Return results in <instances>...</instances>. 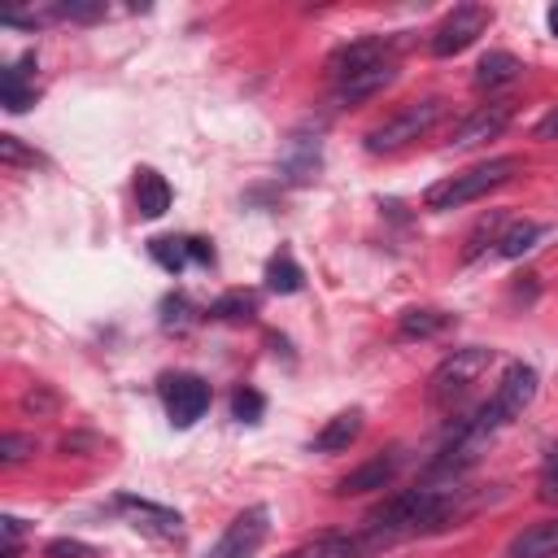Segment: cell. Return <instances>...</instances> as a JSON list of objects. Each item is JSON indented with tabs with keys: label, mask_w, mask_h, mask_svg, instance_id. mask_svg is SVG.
<instances>
[{
	"label": "cell",
	"mask_w": 558,
	"mask_h": 558,
	"mask_svg": "<svg viewBox=\"0 0 558 558\" xmlns=\"http://www.w3.org/2000/svg\"><path fill=\"white\" fill-rule=\"evenodd\" d=\"M506 558H558V519H541V523L523 527L506 545Z\"/></svg>",
	"instance_id": "obj_15"
},
{
	"label": "cell",
	"mask_w": 558,
	"mask_h": 558,
	"mask_svg": "<svg viewBox=\"0 0 558 558\" xmlns=\"http://www.w3.org/2000/svg\"><path fill=\"white\" fill-rule=\"evenodd\" d=\"M514 170H519V157H493V161H480V166H471V170H462V174H449V179L432 183V187L423 192V205H427V209H458V205L480 201L484 192L501 187Z\"/></svg>",
	"instance_id": "obj_2"
},
{
	"label": "cell",
	"mask_w": 558,
	"mask_h": 558,
	"mask_svg": "<svg viewBox=\"0 0 558 558\" xmlns=\"http://www.w3.org/2000/svg\"><path fill=\"white\" fill-rule=\"evenodd\" d=\"M545 471H558V445H549V458H545Z\"/></svg>",
	"instance_id": "obj_35"
},
{
	"label": "cell",
	"mask_w": 558,
	"mask_h": 558,
	"mask_svg": "<svg viewBox=\"0 0 558 558\" xmlns=\"http://www.w3.org/2000/svg\"><path fill=\"white\" fill-rule=\"evenodd\" d=\"M532 135H536V140H558V105L536 122V131H532Z\"/></svg>",
	"instance_id": "obj_33"
},
{
	"label": "cell",
	"mask_w": 558,
	"mask_h": 558,
	"mask_svg": "<svg viewBox=\"0 0 558 558\" xmlns=\"http://www.w3.org/2000/svg\"><path fill=\"white\" fill-rule=\"evenodd\" d=\"M384 61H397V44L388 35H366V39H353V44H340L331 57H327V74L331 83L340 78H353L362 70H375Z\"/></svg>",
	"instance_id": "obj_8"
},
{
	"label": "cell",
	"mask_w": 558,
	"mask_h": 558,
	"mask_svg": "<svg viewBox=\"0 0 558 558\" xmlns=\"http://www.w3.org/2000/svg\"><path fill=\"white\" fill-rule=\"evenodd\" d=\"M26 453H35V436H22V432H9L0 440V462H22Z\"/></svg>",
	"instance_id": "obj_31"
},
{
	"label": "cell",
	"mask_w": 558,
	"mask_h": 558,
	"mask_svg": "<svg viewBox=\"0 0 558 558\" xmlns=\"http://www.w3.org/2000/svg\"><path fill=\"white\" fill-rule=\"evenodd\" d=\"M541 235H545V227H541V222H514V227H506V231L497 235V257L514 262V257L532 253Z\"/></svg>",
	"instance_id": "obj_22"
},
{
	"label": "cell",
	"mask_w": 558,
	"mask_h": 558,
	"mask_svg": "<svg viewBox=\"0 0 558 558\" xmlns=\"http://www.w3.org/2000/svg\"><path fill=\"white\" fill-rule=\"evenodd\" d=\"M392 78H397V61H384V65H375V70H362V74H353V78H340V83H331V87H336V105H362V100H371L375 92H384Z\"/></svg>",
	"instance_id": "obj_14"
},
{
	"label": "cell",
	"mask_w": 558,
	"mask_h": 558,
	"mask_svg": "<svg viewBox=\"0 0 558 558\" xmlns=\"http://www.w3.org/2000/svg\"><path fill=\"white\" fill-rule=\"evenodd\" d=\"M449 323H453V318H449L445 310H405V314L397 318V331H401L405 340H432V336H440Z\"/></svg>",
	"instance_id": "obj_21"
},
{
	"label": "cell",
	"mask_w": 558,
	"mask_h": 558,
	"mask_svg": "<svg viewBox=\"0 0 558 558\" xmlns=\"http://www.w3.org/2000/svg\"><path fill=\"white\" fill-rule=\"evenodd\" d=\"M536 497H541V501H558V471H545V475H541Z\"/></svg>",
	"instance_id": "obj_34"
},
{
	"label": "cell",
	"mask_w": 558,
	"mask_h": 558,
	"mask_svg": "<svg viewBox=\"0 0 558 558\" xmlns=\"http://www.w3.org/2000/svg\"><path fill=\"white\" fill-rule=\"evenodd\" d=\"M161 401H166V414L174 427H192L209 410V384L201 375H166Z\"/></svg>",
	"instance_id": "obj_9"
},
{
	"label": "cell",
	"mask_w": 558,
	"mask_h": 558,
	"mask_svg": "<svg viewBox=\"0 0 558 558\" xmlns=\"http://www.w3.org/2000/svg\"><path fill=\"white\" fill-rule=\"evenodd\" d=\"M536 371L527 366V362H510L506 366V375H501V384H497V392L475 410V418L488 427V432H497V427H506L510 418H519L527 405H532V397H536Z\"/></svg>",
	"instance_id": "obj_5"
},
{
	"label": "cell",
	"mask_w": 558,
	"mask_h": 558,
	"mask_svg": "<svg viewBox=\"0 0 558 558\" xmlns=\"http://www.w3.org/2000/svg\"><path fill=\"white\" fill-rule=\"evenodd\" d=\"M231 414H235L240 423H257V418L266 414V397H262L257 388H235V392H231Z\"/></svg>",
	"instance_id": "obj_25"
},
{
	"label": "cell",
	"mask_w": 558,
	"mask_h": 558,
	"mask_svg": "<svg viewBox=\"0 0 558 558\" xmlns=\"http://www.w3.org/2000/svg\"><path fill=\"white\" fill-rule=\"evenodd\" d=\"M266 536H270V510L266 506H248L222 527V536L214 541L209 558H253Z\"/></svg>",
	"instance_id": "obj_7"
},
{
	"label": "cell",
	"mask_w": 558,
	"mask_h": 558,
	"mask_svg": "<svg viewBox=\"0 0 558 558\" xmlns=\"http://www.w3.org/2000/svg\"><path fill=\"white\" fill-rule=\"evenodd\" d=\"M488 26H493V9H488V4H458V9L445 13L440 26L427 35V48H432V57H453V52L471 48Z\"/></svg>",
	"instance_id": "obj_6"
},
{
	"label": "cell",
	"mask_w": 558,
	"mask_h": 558,
	"mask_svg": "<svg viewBox=\"0 0 558 558\" xmlns=\"http://www.w3.org/2000/svg\"><path fill=\"white\" fill-rule=\"evenodd\" d=\"M397 466H401V449L375 453L371 462H362L357 471H349V475L336 484V493H340V497H357V493H375V488H388V484H392V475H397Z\"/></svg>",
	"instance_id": "obj_12"
},
{
	"label": "cell",
	"mask_w": 558,
	"mask_h": 558,
	"mask_svg": "<svg viewBox=\"0 0 558 558\" xmlns=\"http://www.w3.org/2000/svg\"><path fill=\"white\" fill-rule=\"evenodd\" d=\"M549 31H554V35H558V4H554V9H549Z\"/></svg>",
	"instance_id": "obj_36"
},
{
	"label": "cell",
	"mask_w": 558,
	"mask_h": 558,
	"mask_svg": "<svg viewBox=\"0 0 558 558\" xmlns=\"http://www.w3.org/2000/svg\"><path fill=\"white\" fill-rule=\"evenodd\" d=\"M140 532H148V536H161V541H174L179 532H183V519H179V510H170V506H157V501H148V497H131V493H118V501H113Z\"/></svg>",
	"instance_id": "obj_11"
},
{
	"label": "cell",
	"mask_w": 558,
	"mask_h": 558,
	"mask_svg": "<svg viewBox=\"0 0 558 558\" xmlns=\"http://www.w3.org/2000/svg\"><path fill=\"white\" fill-rule=\"evenodd\" d=\"M253 314H257V296L244 288H231L209 305V318H218V323H248Z\"/></svg>",
	"instance_id": "obj_24"
},
{
	"label": "cell",
	"mask_w": 558,
	"mask_h": 558,
	"mask_svg": "<svg viewBox=\"0 0 558 558\" xmlns=\"http://www.w3.org/2000/svg\"><path fill=\"white\" fill-rule=\"evenodd\" d=\"M0 161H4V166H35L39 153H31L17 135H0Z\"/></svg>",
	"instance_id": "obj_30"
},
{
	"label": "cell",
	"mask_w": 558,
	"mask_h": 558,
	"mask_svg": "<svg viewBox=\"0 0 558 558\" xmlns=\"http://www.w3.org/2000/svg\"><path fill=\"white\" fill-rule=\"evenodd\" d=\"M445 113V100L440 96H427V100H414V105H401L392 118H384L379 126L366 131V153H397L405 148L410 140L427 135L436 126V118Z\"/></svg>",
	"instance_id": "obj_3"
},
{
	"label": "cell",
	"mask_w": 558,
	"mask_h": 558,
	"mask_svg": "<svg viewBox=\"0 0 558 558\" xmlns=\"http://www.w3.org/2000/svg\"><path fill=\"white\" fill-rule=\"evenodd\" d=\"M453 497H458L453 484H414V488L392 493L388 501H379L366 514L362 549H379V545H392L401 536H414V532H427V527L445 523L449 510H453Z\"/></svg>",
	"instance_id": "obj_1"
},
{
	"label": "cell",
	"mask_w": 558,
	"mask_h": 558,
	"mask_svg": "<svg viewBox=\"0 0 558 558\" xmlns=\"http://www.w3.org/2000/svg\"><path fill=\"white\" fill-rule=\"evenodd\" d=\"M519 74H523V61H519L514 52L493 48V52H484L480 65H475V87H506V83H514Z\"/></svg>",
	"instance_id": "obj_19"
},
{
	"label": "cell",
	"mask_w": 558,
	"mask_h": 558,
	"mask_svg": "<svg viewBox=\"0 0 558 558\" xmlns=\"http://www.w3.org/2000/svg\"><path fill=\"white\" fill-rule=\"evenodd\" d=\"M135 205H140L144 218H161L170 209V183L153 166H140L135 170Z\"/></svg>",
	"instance_id": "obj_17"
},
{
	"label": "cell",
	"mask_w": 558,
	"mask_h": 558,
	"mask_svg": "<svg viewBox=\"0 0 558 558\" xmlns=\"http://www.w3.org/2000/svg\"><path fill=\"white\" fill-rule=\"evenodd\" d=\"M148 253H153V262H157L161 270H170V275H179V270L192 262L187 235H157V240H148Z\"/></svg>",
	"instance_id": "obj_23"
},
{
	"label": "cell",
	"mask_w": 558,
	"mask_h": 558,
	"mask_svg": "<svg viewBox=\"0 0 558 558\" xmlns=\"http://www.w3.org/2000/svg\"><path fill=\"white\" fill-rule=\"evenodd\" d=\"M357 436H362V410H340L336 418L323 423V432L314 436V449H318V453H340V449H349Z\"/></svg>",
	"instance_id": "obj_16"
},
{
	"label": "cell",
	"mask_w": 558,
	"mask_h": 558,
	"mask_svg": "<svg viewBox=\"0 0 558 558\" xmlns=\"http://www.w3.org/2000/svg\"><path fill=\"white\" fill-rule=\"evenodd\" d=\"M187 244H192V262H196V266H214V244H209V240L187 235Z\"/></svg>",
	"instance_id": "obj_32"
},
{
	"label": "cell",
	"mask_w": 558,
	"mask_h": 558,
	"mask_svg": "<svg viewBox=\"0 0 558 558\" xmlns=\"http://www.w3.org/2000/svg\"><path fill=\"white\" fill-rule=\"evenodd\" d=\"M266 288L279 292V296H292V292L305 288V270L296 266L292 253H275V257L266 262Z\"/></svg>",
	"instance_id": "obj_20"
},
{
	"label": "cell",
	"mask_w": 558,
	"mask_h": 558,
	"mask_svg": "<svg viewBox=\"0 0 558 558\" xmlns=\"http://www.w3.org/2000/svg\"><path fill=\"white\" fill-rule=\"evenodd\" d=\"M44 554L48 558H96V549L87 541H78V536H57V541L44 545Z\"/></svg>",
	"instance_id": "obj_29"
},
{
	"label": "cell",
	"mask_w": 558,
	"mask_h": 558,
	"mask_svg": "<svg viewBox=\"0 0 558 558\" xmlns=\"http://www.w3.org/2000/svg\"><path fill=\"white\" fill-rule=\"evenodd\" d=\"M362 554V536H349V532H318L314 541L296 545L292 554L283 558H353Z\"/></svg>",
	"instance_id": "obj_18"
},
{
	"label": "cell",
	"mask_w": 558,
	"mask_h": 558,
	"mask_svg": "<svg viewBox=\"0 0 558 558\" xmlns=\"http://www.w3.org/2000/svg\"><path fill=\"white\" fill-rule=\"evenodd\" d=\"M57 13L70 22H96V17H105V0H61Z\"/></svg>",
	"instance_id": "obj_28"
},
{
	"label": "cell",
	"mask_w": 558,
	"mask_h": 558,
	"mask_svg": "<svg viewBox=\"0 0 558 558\" xmlns=\"http://www.w3.org/2000/svg\"><path fill=\"white\" fill-rule=\"evenodd\" d=\"M187 323H192V305H187V296H183V292L166 296V301H161V327H166V331H183Z\"/></svg>",
	"instance_id": "obj_26"
},
{
	"label": "cell",
	"mask_w": 558,
	"mask_h": 558,
	"mask_svg": "<svg viewBox=\"0 0 558 558\" xmlns=\"http://www.w3.org/2000/svg\"><path fill=\"white\" fill-rule=\"evenodd\" d=\"M0 105L9 113H26L35 105V52H22L13 65L0 74Z\"/></svg>",
	"instance_id": "obj_13"
},
{
	"label": "cell",
	"mask_w": 558,
	"mask_h": 558,
	"mask_svg": "<svg viewBox=\"0 0 558 558\" xmlns=\"http://www.w3.org/2000/svg\"><path fill=\"white\" fill-rule=\"evenodd\" d=\"M493 349H484V344H466V349H453L449 357H440V366L432 371V379H427V401L432 405H449V401H458L488 366H493Z\"/></svg>",
	"instance_id": "obj_4"
},
{
	"label": "cell",
	"mask_w": 558,
	"mask_h": 558,
	"mask_svg": "<svg viewBox=\"0 0 558 558\" xmlns=\"http://www.w3.org/2000/svg\"><path fill=\"white\" fill-rule=\"evenodd\" d=\"M497 222H501V214H488V218H484V222L471 231V240H466V253H462L466 262H471V257H480L488 244H497Z\"/></svg>",
	"instance_id": "obj_27"
},
{
	"label": "cell",
	"mask_w": 558,
	"mask_h": 558,
	"mask_svg": "<svg viewBox=\"0 0 558 558\" xmlns=\"http://www.w3.org/2000/svg\"><path fill=\"white\" fill-rule=\"evenodd\" d=\"M510 118H514V100H488V105H480L475 113H466V118L453 126L449 148H475V144H484V140H497V135L510 126Z\"/></svg>",
	"instance_id": "obj_10"
}]
</instances>
